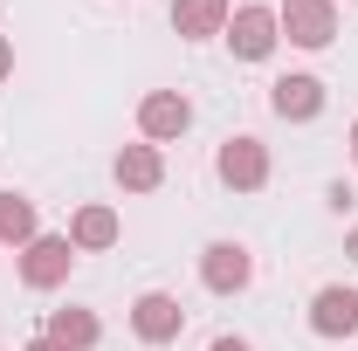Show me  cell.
<instances>
[{"instance_id": "cell-13", "label": "cell", "mask_w": 358, "mask_h": 351, "mask_svg": "<svg viewBox=\"0 0 358 351\" xmlns=\"http://www.w3.org/2000/svg\"><path fill=\"white\" fill-rule=\"evenodd\" d=\"M55 345H69V351H96L103 345V317L83 303H69V310H48V324H42Z\"/></svg>"}, {"instance_id": "cell-19", "label": "cell", "mask_w": 358, "mask_h": 351, "mask_svg": "<svg viewBox=\"0 0 358 351\" xmlns=\"http://www.w3.org/2000/svg\"><path fill=\"white\" fill-rule=\"evenodd\" d=\"M345 145H352V166H358V117H352V138H345Z\"/></svg>"}, {"instance_id": "cell-3", "label": "cell", "mask_w": 358, "mask_h": 351, "mask_svg": "<svg viewBox=\"0 0 358 351\" xmlns=\"http://www.w3.org/2000/svg\"><path fill=\"white\" fill-rule=\"evenodd\" d=\"M69 268H76V248H69V234H35V241L14 255V275H21V289H35V296L62 289V282H69Z\"/></svg>"}, {"instance_id": "cell-7", "label": "cell", "mask_w": 358, "mask_h": 351, "mask_svg": "<svg viewBox=\"0 0 358 351\" xmlns=\"http://www.w3.org/2000/svg\"><path fill=\"white\" fill-rule=\"evenodd\" d=\"M179 331H186V303H179L173 289H145L131 303V338L138 345L166 351V345H179Z\"/></svg>"}, {"instance_id": "cell-18", "label": "cell", "mask_w": 358, "mask_h": 351, "mask_svg": "<svg viewBox=\"0 0 358 351\" xmlns=\"http://www.w3.org/2000/svg\"><path fill=\"white\" fill-rule=\"evenodd\" d=\"M345 255H352V262H358V227H345Z\"/></svg>"}, {"instance_id": "cell-2", "label": "cell", "mask_w": 358, "mask_h": 351, "mask_svg": "<svg viewBox=\"0 0 358 351\" xmlns=\"http://www.w3.org/2000/svg\"><path fill=\"white\" fill-rule=\"evenodd\" d=\"M227 55L234 62H268L275 48H282V28H275V7L268 0H241L234 14H227Z\"/></svg>"}, {"instance_id": "cell-4", "label": "cell", "mask_w": 358, "mask_h": 351, "mask_svg": "<svg viewBox=\"0 0 358 351\" xmlns=\"http://www.w3.org/2000/svg\"><path fill=\"white\" fill-rule=\"evenodd\" d=\"M275 28L289 48H331L338 42V0H275Z\"/></svg>"}, {"instance_id": "cell-12", "label": "cell", "mask_w": 358, "mask_h": 351, "mask_svg": "<svg viewBox=\"0 0 358 351\" xmlns=\"http://www.w3.org/2000/svg\"><path fill=\"white\" fill-rule=\"evenodd\" d=\"M227 14H234V0H173V35L214 42V35H227Z\"/></svg>"}, {"instance_id": "cell-1", "label": "cell", "mask_w": 358, "mask_h": 351, "mask_svg": "<svg viewBox=\"0 0 358 351\" xmlns=\"http://www.w3.org/2000/svg\"><path fill=\"white\" fill-rule=\"evenodd\" d=\"M268 173H275V159H268V145L255 131L221 138V152H214V179H221L227 193H262Z\"/></svg>"}, {"instance_id": "cell-9", "label": "cell", "mask_w": 358, "mask_h": 351, "mask_svg": "<svg viewBox=\"0 0 358 351\" xmlns=\"http://www.w3.org/2000/svg\"><path fill=\"white\" fill-rule=\"evenodd\" d=\"M324 103H331V96H324V83H317L310 69H289V76L268 83V110H275L282 124H317Z\"/></svg>"}, {"instance_id": "cell-15", "label": "cell", "mask_w": 358, "mask_h": 351, "mask_svg": "<svg viewBox=\"0 0 358 351\" xmlns=\"http://www.w3.org/2000/svg\"><path fill=\"white\" fill-rule=\"evenodd\" d=\"M14 76V35H0V83Z\"/></svg>"}, {"instance_id": "cell-16", "label": "cell", "mask_w": 358, "mask_h": 351, "mask_svg": "<svg viewBox=\"0 0 358 351\" xmlns=\"http://www.w3.org/2000/svg\"><path fill=\"white\" fill-rule=\"evenodd\" d=\"M207 351H255V345H248V338H227V331H221V338H214Z\"/></svg>"}, {"instance_id": "cell-6", "label": "cell", "mask_w": 358, "mask_h": 351, "mask_svg": "<svg viewBox=\"0 0 358 351\" xmlns=\"http://www.w3.org/2000/svg\"><path fill=\"white\" fill-rule=\"evenodd\" d=\"M248 282H255L248 241H207V248H200V289H207V296H241Z\"/></svg>"}, {"instance_id": "cell-17", "label": "cell", "mask_w": 358, "mask_h": 351, "mask_svg": "<svg viewBox=\"0 0 358 351\" xmlns=\"http://www.w3.org/2000/svg\"><path fill=\"white\" fill-rule=\"evenodd\" d=\"M21 351H69V345H55V338H48V331H42V338H28V345H21Z\"/></svg>"}, {"instance_id": "cell-8", "label": "cell", "mask_w": 358, "mask_h": 351, "mask_svg": "<svg viewBox=\"0 0 358 351\" xmlns=\"http://www.w3.org/2000/svg\"><path fill=\"white\" fill-rule=\"evenodd\" d=\"M310 338H324V345L358 338V289L352 282H324L310 296Z\"/></svg>"}, {"instance_id": "cell-5", "label": "cell", "mask_w": 358, "mask_h": 351, "mask_svg": "<svg viewBox=\"0 0 358 351\" xmlns=\"http://www.w3.org/2000/svg\"><path fill=\"white\" fill-rule=\"evenodd\" d=\"M186 131H193L186 89H145V96H138V138H145V145H179Z\"/></svg>"}, {"instance_id": "cell-10", "label": "cell", "mask_w": 358, "mask_h": 351, "mask_svg": "<svg viewBox=\"0 0 358 351\" xmlns=\"http://www.w3.org/2000/svg\"><path fill=\"white\" fill-rule=\"evenodd\" d=\"M124 241V220L110 200H83L76 214H69V248L76 255H103V248H117Z\"/></svg>"}, {"instance_id": "cell-11", "label": "cell", "mask_w": 358, "mask_h": 351, "mask_svg": "<svg viewBox=\"0 0 358 351\" xmlns=\"http://www.w3.org/2000/svg\"><path fill=\"white\" fill-rule=\"evenodd\" d=\"M110 179H117L124 193H159V186H166V152L138 138V145H124V152L110 159Z\"/></svg>"}, {"instance_id": "cell-14", "label": "cell", "mask_w": 358, "mask_h": 351, "mask_svg": "<svg viewBox=\"0 0 358 351\" xmlns=\"http://www.w3.org/2000/svg\"><path fill=\"white\" fill-rule=\"evenodd\" d=\"M35 234H42V214H35V200L7 186V193H0V248H14V255H21Z\"/></svg>"}]
</instances>
